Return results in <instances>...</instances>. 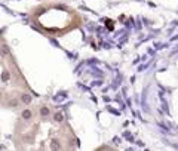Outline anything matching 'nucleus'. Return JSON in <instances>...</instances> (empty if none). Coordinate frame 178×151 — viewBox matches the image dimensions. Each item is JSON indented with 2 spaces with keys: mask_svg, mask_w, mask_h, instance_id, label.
<instances>
[{
  "mask_svg": "<svg viewBox=\"0 0 178 151\" xmlns=\"http://www.w3.org/2000/svg\"><path fill=\"white\" fill-rule=\"evenodd\" d=\"M27 89L28 87L12 50L0 34V104L11 108H18L21 104L28 105L31 102V95Z\"/></svg>",
  "mask_w": 178,
  "mask_h": 151,
  "instance_id": "obj_1",
  "label": "nucleus"
}]
</instances>
